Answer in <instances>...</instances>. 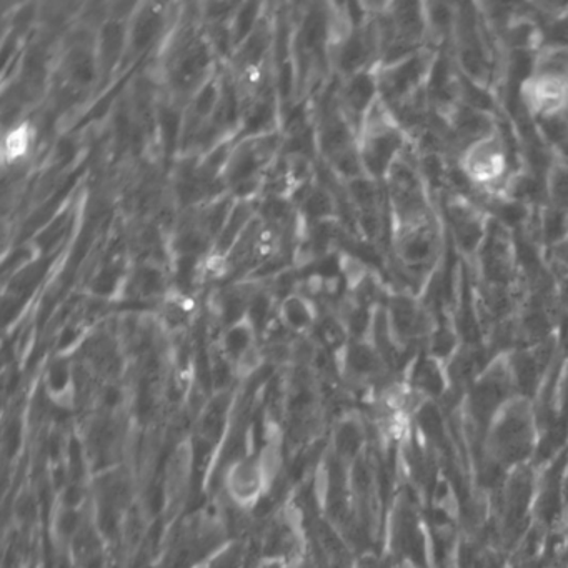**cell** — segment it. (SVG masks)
Wrapping results in <instances>:
<instances>
[{"mask_svg": "<svg viewBox=\"0 0 568 568\" xmlns=\"http://www.w3.org/2000/svg\"><path fill=\"white\" fill-rule=\"evenodd\" d=\"M385 324H387L392 341L400 344V342H408L420 334L424 314L410 297L397 295V297H392L390 304L385 311Z\"/></svg>", "mask_w": 568, "mask_h": 568, "instance_id": "cell-15", "label": "cell"}, {"mask_svg": "<svg viewBox=\"0 0 568 568\" xmlns=\"http://www.w3.org/2000/svg\"><path fill=\"white\" fill-rule=\"evenodd\" d=\"M284 134L235 141L222 181L235 201H257L268 169L281 158Z\"/></svg>", "mask_w": 568, "mask_h": 568, "instance_id": "cell-3", "label": "cell"}, {"mask_svg": "<svg viewBox=\"0 0 568 568\" xmlns=\"http://www.w3.org/2000/svg\"><path fill=\"white\" fill-rule=\"evenodd\" d=\"M458 169L471 187L497 194L510 175V154L497 131L488 132L460 149Z\"/></svg>", "mask_w": 568, "mask_h": 568, "instance_id": "cell-6", "label": "cell"}, {"mask_svg": "<svg viewBox=\"0 0 568 568\" xmlns=\"http://www.w3.org/2000/svg\"><path fill=\"white\" fill-rule=\"evenodd\" d=\"M125 287L131 288L132 297L161 304L172 291L171 268L159 258H145L132 268Z\"/></svg>", "mask_w": 568, "mask_h": 568, "instance_id": "cell-12", "label": "cell"}, {"mask_svg": "<svg viewBox=\"0 0 568 568\" xmlns=\"http://www.w3.org/2000/svg\"><path fill=\"white\" fill-rule=\"evenodd\" d=\"M274 477V465L267 454L245 457L229 467L225 488L229 498L242 508L254 507Z\"/></svg>", "mask_w": 568, "mask_h": 568, "instance_id": "cell-7", "label": "cell"}, {"mask_svg": "<svg viewBox=\"0 0 568 568\" xmlns=\"http://www.w3.org/2000/svg\"><path fill=\"white\" fill-rule=\"evenodd\" d=\"M448 219L458 248L465 254H477L488 237V224L481 212L464 199H457L448 205Z\"/></svg>", "mask_w": 568, "mask_h": 568, "instance_id": "cell-11", "label": "cell"}, {"mask_svg": "<svg viewBox=\"0 0 568 568\" xmlns=\"http://www.w3.org/2000/svg\"><path fill=\"white\" fill-rule=\"evenodd\" d=\"M295 207H297V225L301 227L337 221V195L331 187L318 181L308 185L295 197Z\"/></svg>", "mask_w": 568, "mask_h": 568, "instance_id": "cell-13", "label": "cell"}, {"mask_svg": "<svg viewBox=\"0 0 568 568\" xmlns=\"http://www.w3.org/2000/svg\"><path fill=\"white\" fill-rule=\"evenodd\" d=\"M537 442V415L527 395H510L495 405L485 435V448L495 464L501 467L524 464L534 454Z\"/></svg>", "mask_w": 568, "mask_h": 568, "instance_id": "cell-2", "label": "cell"}, {"mask_svg": "<svg viewBox=\"0 0 568 568\" xmlns=\"http://www.w3.org/2000/svg\"><path fill=\"white\" fill-rule=\"evenodd\" d=\"M321 308L315 301L301 292L287 295L277 305V321L287 334L304 337L317 327L321 321Z\"/></svg>", "mask_w": 568, "mask_h": 568, "instance_id": "cell-14", "label": "cell"}, {"mask_svg": "<svg viewBox=\"0 0 568 568\" xmlns=\"http://www.w3.org/2000/svg\"><path fill=\"white\" fill-rule=\"evenodd\" d=\"M165 9V6L159 4H138L134 14L128 21L125 61H135L161 41L162 32L168 26Z\"/></svg>", "mask_w": 568, "mask_h": 568, "instance_id": "cell-10", "label": "cell"}, {"mask_svg": "<svg viewBox=\"0 0 568 568\" xmlns=\"http://www.w3.org/2000/svg\"><path fill=\"white\" fill-rule=\"evenodd\" d=\"M267 11L268 6L258 4V2H241L234 18L229 22L234 52L254 34Z\"/></svg>", "mask_w": 568, "mask_h": 568, "instance_id": "cell-18", "label": "cell"}, {"mask_svg": "<svg viewBox=\"0 0 568 568\" xmlns=\"http://www.w3.org/2000/svg\"><path fill=\"white\" fill-rule=\"evenodd\" d=\"M548 194L557 207L568 209V165L557 164L551 168Z\"/></svg>", "mask_w": 568, "mask_h": 568, "instance_id": "cell-20", "label": "cell"}, {"mask_svg": "<svg viewBox=\"0 0 568 568\" xmlns=\"http://www.w3.org/2000/svg\"><path fill=\"white\" fill-rule=\"evenodd\" d=\"M49 384L54 388L55 394L68 390L72 385V371L64 362H55L49 371Z\"/></svg>", "mask_w": 568, "mask_h": 568, "instance_id": "cell-21", "label": "cell"}, {"mask_svg": "<svg viewBox=\"0 0 568 568\" xmlns=\"http://www.w3.org/2000/svg\"><path fill=\"white\" fill-rule=\"evenodd\" d=\"M221 64L202 24H189L175 36L162 69L168 98L187 105L195 92L221 71Z\"/></svg>", "mask_w": 568, "mask_h": 568, "instance_id": "cell-1", "label": "cell"}, {"mask_svg": "<svg viewBox=\"0 0 568 568\" xmlns=\"http://www.w3.org/2000/svg\"><path fill=\"white\" fill-rule=\"evenodd\" d=\"M255 219H257V201H235L234 209L219 234L211 255L219 258L227 257L229 252L241 241L242 235L247 232Z\"/></svg>", "mask_w": 568, "mask_h": 568, "instance_id": "cell-16", "label": "cell"}, {"mask_svg": "<svg viewBox=\"0 0 568 568\" xmlns=\"http://www.w3.org/2000/svg\"><path fill=\"white\" fill-rule=\"evenodd\" d=\"M335 98H337L342 114L351 122L352 128L358 134L362 122L365 121L368 112L381 99L377 65L351 75V78L341 79V84L335 91Z\"/></svg>", "mask_w": 568, "mask_h": 568, "instance_id": "cell-9", "label": "cell"}, {"mask_svg": "<svg viewBox=\"0 0 568 568\" xmlns=\"http://www.w3.org/2000/svg\"><path fill=\"white\" fill-rule=\"evenodd\" d=\"M32 144H34V131L31 124L22 122V124L14 125L4 138V162L8 164H18L24 161L31 152Z\"/></svg>", "mask_w": 568, "mask_h": 568, "instance_id": "cell-19", "label": "cell"}, {"mask_svg": "<svg viewBox=\"0 0 568 568\" xmlns=\"http://www.w3.org/2000/svg\"><path fill=\"white\" fill-rule=\"evenodd\" d=\"M261 344V335H258L257 328L245 317L235 322V324L229 325V327L222 328L217 348L235 367L245 354Z\"/></svg>", "mask_w": 568, "mask_h": 568, "instance_id": "cell-17", "label": "cell"}, {"mask_svg": "<svg viewBox=\"0 0 568 568\" xmlns=\"http://www.w3.org/2000/svg\"><path fill=\"white\" fill-rule=\"evenodd\" d=\"M520 99L531 118L564 121L568 115V52H551L524 79Z\"/></svg>", "mask_w": 568, "mask_h": 568, "instance_id": "cell-5", "label": "cell"}, {"mask_svg": "<svg viewBox=\"0 0 568 568\" xmlns=\"http://www.w3.org/2000/svg\"><path fill=\"white\" fill-rule=\"evenodd\" d=\"M394 248L405 267H427L438 252V229L434 217L427 215L394 227Z\"/></svg>", "mask_w": 568, "mask_h": 568, "instance_id": "cell-8", "label": "cell"}, {"mask_svg": "<svg viewBox=\"0 0 568 568\" xmlns=\"http://www.w3.org/2000/svg\"><path fill=\"white\" fill-rule=\"evenodd\" d=\"M357 148L365 175L378 182H385L395 162L405 154L400 121L382 99L362 122Z\"/></svg>", "mask_w": 568, "mask_h": 568, "instance_id": "cell-4", "label": "cell"}]
</instances>
